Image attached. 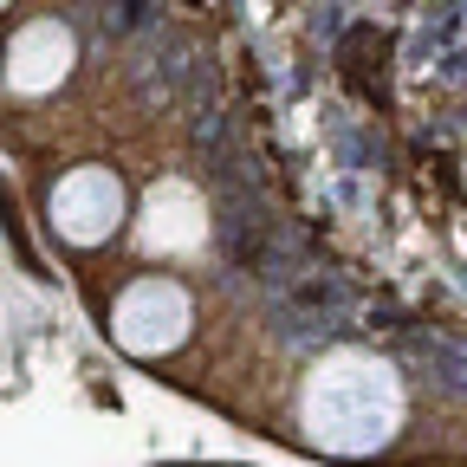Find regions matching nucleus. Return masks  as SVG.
<instances>
[{
    "instance_id": "obj_3",
    "label": "nucleus",
    "mask_w": 467,
    "mask_h": 467,
    "mask_svg": "<svg viewBox=\"0 0 467 467\" xmlns=\"http://www.w3.org/2000/svg\"><path fill=\"white\" fill-rule=\"evenodd\" d=\"M117 221H124V182H117L110 169L85 162L72 175H58V189H52V227L66 234V241L98 247L104 234H117Z\"/></svg>"
},
{
    "instance_id": "obj_2",
    "label": "nucleus",
    "mask_w": 467,
    "mask_h": 467,
    "mask_svg": "<svg viewBox=\"0 0 467 467\" xmlns=\"http://www.w3.org/2000/svg\"><path fill=\"white\" fill-rule=\"evenodd\" d=\"M189 325H195V306H189V292L169 285V279H137L124 299L110 306L117 344L137 350V358H162V350H175L189 337Z\"/></svg>"
},
{
    "instance_id": "obj_5",
    "label": "nucleus",
    "mask_w": 467,
    "mask_h": 467,
    "mask_svg": "<svg viewBox=\"0 0 467 467\" xmlns=\"http://www.w3.org/2000/svg\"><path fill=\"white\" fill-rule=\"evenodd\" d=\"M66 72H72V33L58 20H33L26 33H14V46H7V85L14 91L46 98Z\"/></svg>"
},
{
    "instance_id": "obj_4",
    "label": "nucleus",
    "mask_w": 467,
    "mask_h": 467,
    "mask_svg": "<svg viewBox=\"0 0 467 467\" xmlns=\"http://www.w3.org/2000/svg\"><path fill=\"white\" fill-rule=\"evenodd\" d=\"M208 234V202L189 182H156L137 208V241L150 254H195Z\"/></svg>"
},
{
    "instance_id": "obj_6",
    "label": "nucleus",
    "mask_w": 467,
    "mask_h": 467,
    "mask_svg": "<svg viewBox=\"0 0 467 467\" xmlns=\"http://www.w3.org/2000/svg\"><path fill=\"white\" fill-rule=\"evenodd\" d=\"M0 7H7V0H0Z\"/></svg>"
},
{
    "instance_id": "obj_1",
    "label": "nucleus",
    "mask_w": 467,
    "mask_h": 467,
    "mask_svg": "<svg viewBox=\"0 0 467 467\" xmlns=\"http://www.w3.org/2000/svg\"><path fill=\"white\" fill-rule=\"evenodd\" d=\"M299 422L331 454H377L402 429V377L370 350H337L306 377Z\"/></svg>"
}]
</instances>
